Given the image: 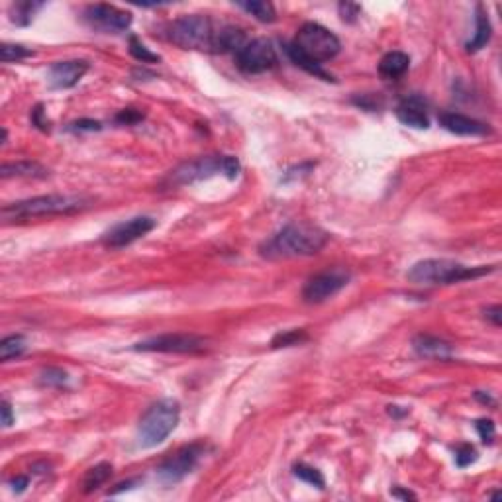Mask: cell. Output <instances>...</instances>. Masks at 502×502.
Listing matches in <instances>:
<instances>
[{"label": "cell", "mask_w": 502, "mask_h": 502, "mask_svg": "<svg viewBox=\"0 0 502 502\" xmlns=\"http://www.w3.org/2000/svg\"><path fill=\"white\" fill-rule=\"evenodd\" d=\"M328 234L318 226L308 222H294V224H287L269 239H265L259 251L267 259L306 257L322 251L328 244Z\"/></svg>", "instance_id": "1"}, {"label": "cell", "mask_w": 502, "mask_h": 502, "mask_svg": "<svg viewBox=\"0 0 502 502\" xmlns=\"http://www.w3.org/2000/svg\"><path fill=\"white\" fill-rule=\"evenodd\" d=\"M91 206V201L84 196L75 194H44L34 196L27 201L12 202L2 208L4 220H30V218H46V216H61V214H75Z\"/></svg>", "instance_id": "2"}, {"label": "cell", "mask_w": 502, "mask_h": 502, "mask_svg": "<svg viewBox=\"0 0 502 502\" xmlns=\"http://www.w3.org/2000/svg\"><path fill=\"white\" fill-rule=\"evenodd\" d=\"M341 44L336 34L316 22H308L299 30L294 42L287 46L289 57H301L310 63L324 65L339 54Z\"/></svg>", "instance_id": "3"}, {"label": "cell", "mask_w": 502, "mask_h": 502, "mask_svg": "<svg viewBox=\"0 0 502 502\" xmlns=\"http://www.w3.org/2000/svg\"><path fill=\"white\" fill-rule=\"evenodd\" d=\"M493 271V267H465V265L451 261V259H422L408 269V281L414 284H451L465 281V279H477L481 275Z\"/></svg>", "instance_id": "4"}, {"label": "cell", "mask_w": 502, "mask_h": 502, "mask_svg": "<svg viewBox=\"0 0 502 502\" xmlns=\"http://www.w3.org/2000/svg\"><path fill=\"white\" fill-rule=\"evenodd\" d=\"M181 416V406L175 399H161L153 402L146 414L142 416L137 426V441L139 448L149 449L163 444L169 434L177 428Z\"/></svg>", "instance_id": "5"}, {"label": "cell", "mask_w": 502, "mask_h": 502, "mask_svg": "<svg viewBox=\"0 0 502 502\" xmlns=\"http://www.w3.org/2000/svg\"><path fill=\"white\" fill-rule=\"evenodd\" d=\"M220 24L208 16L191 14L173 20L167 27V37L175 46L183 49H202V51H214L216 34Z\"/></svg>", "instance_id": "6"}, {"label": "cell", "mask_w": 502, "mask_h": 502, "mask_svg": "<svg viewBox=\"0 0 502 502\" xmlns=\"http://www.w3.org/2000/svg\"><path fill=\"white\" fill-rule=\"evenodd\" d=\"M239 165L238 157L232 156H208V157H199L194 161H187V163L179 165L175 171H171L169 175V183L175 187H183V184H192L196 181H204V179H211L212 175L216 173H226L228 179H236L239 175Z\"/></svg>", "instance_id": "7"}, {"label": "cell", "mask_w": 502, "mask_h": 502, "mask_svg": "<svg viewBox=\"0 0 502 502\" xmlns=\"http://www.w3.org/2000/svg\"><path fill=\"white\" fill-rule=\"evenodd\" d=\"M236 63L244 73L257 75L271 71L279 63V57L273 44L265 37L249 39L246 46L236 54Z\"/></svg>", "instance_id": "8"}, {"label": "cell", "mask_w": 502, "mask_h": 502, "mask_svg": "<svg viewBox=\"0 0 502 502\" xmlns=\"http://www.w3.org/2000/svg\"><path fill=\"white\" fill-rule=\"evenodd\" d=\"M206 347V341L194 334H163L144 339L134 346L136 351H157V353H199Z\"/></svg>", "instance_id": "9"}, {"label": "cell", "mask_w": 502, "mask_h": 502, "mask_svg": "<svg viewBox=\"0 0 502 502\" xmlns=\"http://www.w3.org/2000/svg\"><path fill=\"white\" fill-rule=\"evenodd\" d=\"M204 448L201 444H191V446H184L181 448L175 456H171L169 459H165L163 463L157 469V477L161 479V483L165 484H175L179 481H183L184 477L191 473L194 467L199 465Z\"/></svg>", "instance_id": "10"}, {"label": "cell", "mask_w": 502, "mask_h": 502, "mask_svg": "<svg viewBox=\"0 0 502 502\" xmlns=\"http://www.w3.org/2000/svg\"><path fill=\"white\" fill-rule=\"evenodd\" d=\"M82 16L89 26L104 34H120L128 30L132 24V14L128 10L110 6V4H91L84 8Z\"/></svg>", "instance_id": "11"}, {"label": "cell", "mask_w": 502, "mask_h": 502, "mask_svg": "<svg viewBox=\"0 0 502 502\" xmlns=\"http://www.w3.org/2000/svg\"><path fill=\"white\" fill-rule=\"evenodd\" d=\"M349 281V275L341 269L334 271H324L312 277L308 283L302 289V299L308 304H320V302L328 301L334 294H338Z\"/></svg>", "instance_id": "12"}, {"label": "cell", "mask_w": 502, "mask_h": 502, "mask_svg": "<svg viewBox=\"0 0 502 502\" xmlns=\"http://www.w3.org/2000/svg\"><path fill=\"white\" fill-rule=\"evenodd\" d=\"M156 226L157 222L153 218H149V216H136V218L124 220V222H120L116 226H112V228L104 234L102 244L108 247H114V249L126 247L130 246V244L137 241L139 238L147 236Z\"/></svg>", "instance_id": "13"}, {"label": "cell", "mask_w": 502, "mask_h": 502, "mask_svg": "<svg viewBox=\"0 0 502 502\" xmlns=\"http://www.w3.org/2000/svg\"><path fill=\"white\" fill-rule=\"evenodd\" d=\"M89 61H82V59H71V61H59L49 67V84L54 89H73L77 82L81 81L84 73L89 71Z\"/></svg>", "instance_id": "14"}, {"label": "cell", "mask_w": 502, "mask_h": 502, "mask_svg": "<svg viewBox=\"0 0 502 502\" xmlns=\"http://www.w3.org/2000/svg\"><path fill=\"white\" fill-rule=\"evenodd\" d=\"M439 124L441 128H446L451 134L457 136H484V134H491V128L479 122V120L469 118L463 114H457V112H444L439 114Z\"/></svg>", "instance_id": "15"}, {"label": "cell", "mask_w": 502, "mask_h": 502, "mask_svg": "<svg viewBox=\"0 0 502 502\" xmlns=\"http://www.w3.org/2000/svg\"><path fill=\"white\" fill-rule=\"evenodd\" d=\"M396 118L401 120L404 126H410V128H429L428 110H426V102H424L422 96H408V99H404L396 106Z\"/></svg>", "instance_id": "16"}, {"label": "cell", "mask_w": 502, "mask_h": 502, "mask_svg": "<svg viewBox=\"0 0 502 502\" xmlns=\"http://www.w3.org/2000/svg\"><path fill=\"white\" fill-rule=\"evenodd\" d=\"M412 347L414 351L424 359H439V361H448L453 357V346L446 341V339L436 338V336H428V334H420L412 339Z\"/></svg>", "instance_id": "17"}, {"label": "cell", "mask_w": 502, "mask_h": 502, "mask_svg": "<svg viewBox=\"0 0 502 502\" xmlns=\"http://www.w3.org/2000/svg\"><path fill=\"white\" fill-rule=\"evenodd\" d=\"M2 179H10V177H24V179H46L49 171L44 165L36 163V161H16V163H4L0 169Z\"/></svg>", "instance_id": "18"}, {"label": "cell", "mask_w": 502, "mask_h": 502, "mask_svg": "<svg viewBox=\"0 0 502 502\" xmlns=\"http://www.w3.org/2000/svg\"><path fill=\"white\" fill-rule=\"evenodd\" d=\"M408 67H410V57L408 55L402 54V51H391V54H387L381 59L379 73H381L383 79L393 81V79H399V77L406 73Z\"/></svg>", "instance_id": "19"}, {"label": "cell", "mask_w": 502, "mask_h": 502, "mask_svg": "<svg viewBox=\"0 0 502 502\" xmlns=\"http://www.w3.org/2000/svg\"><path fill=\"white\" fill-rule=\"evenodd\" d=\"M491 36H493V26H491V20L487 16L484 8L479 4L477 6V32L475 36L471 42H467V51L475 54L479 49H483L489 42H491Z\"/></svg>", "instance_id": "20"}, {"label": "cell", "mask_w": 502, "mask_h": 502, "mask_svg": "<svg viewBox=\"0 0 502 502\" xmlns=\"http://www.w3.org/2000/svg\"><path fill=\"white\" fill-rule=\"evenodd\" d=\"M110 477H112V465L106 463V461H102V463H99V465L91 467V469L87 471L84 479H82V491H84L87 494L94 493L96 489H101L102 484L108 481Z\"/></svg>", "instance_id": "21"}, {"label": "cell", "mask_w": 502, "mask_h": 502, "mask_svg": "<svg viewBox=\"0 0 502 502\" xmlns=\"http://www.w3.org/2000/svg\"><path fill=\"white\" fill-rule=\"evenodd\" d=\"M238 6L241 10H246L247 14H251L253 18L265 24H271L277 20V12L271 2H263V0H251V2H238Z\"/></svg>", "instance_id": "22"}, {"label": "cell", "mask_w": 502, "mask_h": 502, "mask_svg": "<svg viewBox=\"0 0 502 502\" xmlns=\"http://www.w3.org/2000/svg\"><path fill=\"white\" fill-rule=\"evenodd\" d=\"M26 351V338L22 334H14L0 341V359L10 361L14 357H20Z\"/></svg>", "instance_id": "23"}, {"label": "cell", "mask_w": 502, "mask_h": 502, "mask_svg": "<svg viewBox=\"0 0 502 502\" xmlns=\"http://www.w3.org/2000/svg\"><path fill=\"white\" fill-rule=\"evenodd\" d=\"M42 6H44L42 2H16L12 6V12H10L12 14V22L18 24V26H27L32 22V18H34V14Z\"/></svg>", "instance_id": "24"}, {"label": "cell", "mask_w": 502, "mask_h": 502, "mask_svg": "<svg viewBox=\"0 0 502 502\" xmlns=\"http://www.w3.org/2000/svg\"><path fill=\"white\" fill-rule=\"evenodd\" d=\"M292 473L299 477L301 481H304V483L312 484V487H318V489H324V487H326L324 475L320 473L316 467L308 465V463H296V465L292 467Z\"/></svg>", "instance_id": "25"}, {"label": "cell", "mask_w": 502, "mask_h": 502, "mask_svg": "<svg viewBox=\"0 0 502 502\" xmlns=\"http://www.w3.org/2000/svg\"><path fill=\"white\" fill-rule=\"evenodd\" d=\"M308 336L304 330H289V332H283L279 336H275L271 346L273 347H291V346H299L302 341H306Z\"/></svg>", "instance_id": "26"}, {"label": "cell", "mask_w": 502, "mask_h": 502, "mask_svg": "<svg viewBox=\"0 0 502 502\" xmlns=\"http://www.w3.org/2000/svg\"><path fill=\"white\" fill-rule=\"evenodd\" d=\"M130 54H132L134 59L142 61V63H157L159 61V55L151 54L136 36L130 37Z\"/></svg>", "instance_id": "27"}, {"label": "cell", "mask_w": 502, "mask_h": 502, "mask_svg": "<svg viewBox=\"0 0 502 502\" xmlns=\"http://www.w3.org/2000/svg\"><path fill=\"white\" fill-rule=\"evenodd\" d=\"M32 55V49H27L24 46H16V44H2L0 46V59L4 63H12V61H20L26 59Z\"/></svg>", "instance_id": "28"}, {"label": "cell", "mask_w": 502, "mask_h": 502, "mask_svg": "<svg viewBox=\"0 0 502 502\" xmlns=\"http://www.w3.org/2000/svg\"><path fill=\"white\" fill-rule=\"evenodd\" d=\"M39 381L46 387H65L69 381V375L65 373L63 369H57V367H47L39 375Z\"/></svg>", "instance_id": "29"}, {"label": "cell", "mask_w": 502, "mask_h": 502, "mask_svg": "<svg viewBox=\"0 0 502 502\" xmlns=\"http://www.w3.org/2000/svg\"><path fill=\"white\" fill-rule=\"evenodd\" d=\"M475 459H477V451L473 446H467V444H463V446H459V448L456 449V463L459 467L471 465Z\"/></svg>", "instance_id": "30"}, {"label": "cell", "mask_w": 502, "mask_h": 502, "mask_svg": "<svg viewBox=\"0 0 502 502\" xmlns=\"http://www.w3.org/2000/svg\"><path fill=\"white\" fill-rule=\"evenodd\" d=\"M475 428H477V432H479V436H481V439H483L484 444H493L494 436H496V428H494L493 420H489V418H481V420H477Z\"/></svg>", "instance_id": "31"}, {"label": "cell", "mask_w": 502, "mask_h": 502, "mask_svg": "<svg viewBox=\"0 0 502 502\" xmlns=\"http://www.w3.org/2000/svg\"><path fill=\"white\" fill-rule=\"evenodd\" d=\"M338 8L339 16L346 20V22H356L357 16L361 14V6H359V4H353V2H341Z\"/></svg>", "instance_id": "32"}, {"label": "cell", "mask_w": 502, "mask_h": 502, "mask_svg": "<svg viewBox=\"0 0 502 502\" xmlns=\"http://www.w3.org/2000/svg\"><path fill=\"white\" fill-rule=\"evenodd\" d=\"M69 130L71 132H99V130H102V126L101 122H96V120H77L69 126Z\"/></svg>", "instance_id": "33"}, {"label": "cell", "mask_w": 502, "mask_h": 502, "mask_svg": "<svg viewBox=\"0 0 502 502\" xmlns=\"http://www.w3.org/2000/svg\"><path fill=\"white\" fill-rule=\"evenodd\" d=\"M32 122H34V126H37L42 132H49V122L44 118V106H42V104H37L36 108L32 110Z\"/></svg>", "instance_id": "34"}, {"label": "cell", "mask_w": 502, "mask_h": 502, "mask_svg": "<svg viewBox=\"0 0 502 502\" xmlns=\"http://www.w3.org/2000/svg\"><path fill=\"white\" fill-rule=\"evenodd\" d=\"M144 118V114H139V112H136V110H122L118 116H116V122H120V124H136V122H139V120Z\"/></svg>", "instance_id": "35"}, {"label": "cell", "mask_w": 502, "mask_h": 502, "mask_svg": "<svg viewBox=\"0 0 502 502\" xmlns=\"http://www.w3.org/2000/svg\"><path fill=\"white\" fill-rule=\"evenodd\" d=\"M2 426L4 428H10L12 424H14V414H12V406H10V402L8 401H4L2 402Z\"/></svg>", "instance_id": "36"}, {"label": "cell", "mask_w": 502, "mask_h": 502, "mask_svg": "<svg viewBox=\"0 0 502 502\" xmlns=\"http://www.w3.org/2000/svg\"><path fill=\"white\" fill-rule=\"evenodd\" d=\"M501 314H502V308L498 306V304H494V306H491V308H487V310H484V318L491 320L494 326H501V322H502Z\"/></svg>", "instance_id": "37"}, {"label": "cell", "mask_w": 502, "mask_h": 502, "mask_svg": "<svg viewBox=\"0 0 502 502\" xmlns=\"http://www.w3.org/2000/svg\"><path fill=\"white\" fill-rule=\"evenodd\" d=\"M27 483H30V481H27V477H16V479H14V481H12L10 484H12V491H14V493H24V491H26Z\"/></svg>", "instance_id": "38"}, {"label": "cell", "mask_w": 502, "mask_h": 502, "mask_svg": "<svg viewBox=\"0 0 502 502\" xmlns=\"http://www.w3.org/2000/svg\"><path fill=\"white\" fill-rule=\"evenodd\" d=\"M137 483H139V479H130V481H126V483L116 484V489H112L110 494H118L122 493V491H128V489H132V487H136Z\"/></svg>", "instance_id": "39"}, {"label": "cell", "mask_w": 502, "mask_h": 502, "mask_svg": "<svg viewBox=\"0 0 502 502\" xmlns=\"http://www.w3.org/2000/svg\"><path fill=\"white\" fill-rule=\"evenodd\" d=\"M394 496V498H402V501H414L416 496L412 493H406V491H399V489H394L393 493H391Z\"/></svg>", "instance_id": "40"}, {"label": "cell", "mask_w": 502, "mask_h": 502, "mask_svg": "<svg viewBox=\"0 0 502 502\" xmlns=\"http://www.w3.org/2000/svg\"><path fill=\"white\" fill-rule=\"evenodd\" d=\"M475 396H477V399H479V401H481V402H484V404H487V402H489V404H494V401H493V399H491V396H489V394L477 393Z\"/></svg>", "instance_id": "41"}]
</instances>
